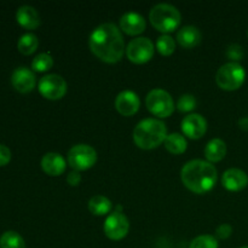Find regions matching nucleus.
<instances>
[{
  "label": "nucleus",
  "instance_id": "obj_16",
  "mask_svg": "<svg viewBox=\"0 0 248 248\" xmlns=\"http://www.w3.org/2000/svg\"><path fill=\"white\" fill-rule=\"evenodd\" d=\"M65 160L58 153H47L41 159V167L48 176H61L65 171Z\"/></svg>",
  "mask_w": 248,
  "mask_h": 248
},
{
  "label": "nucleus",
  "instance_id": "obj_29",
  "mask_svg": "<svg viewBox=\"0 0 248 248\" xmlns=\"http://www.w3.org/2000/svg\"><path fill=\"white\" fill-rule=\"evenodd\" d=\"M232 234V228L229 224H222L217 228L216 230V235H217L218 239L225 240L228 237H230V235Z\"/></svg>",
  "mask_w": 248,
  "mask_h": 248
},
{
  "label": "nucleus",
  "instance_id": "obj_8",
  "mask_svg": "<svg viewBox=\"0 0 248 248\" xmlns=\"http://www.w3.org/2000/svg\"><path fill=\"white\" fill-rule=\"evenodd\" d=\"M126 55L128 60L136 64L147 63L154 55V44L149 38H136L131 40L126 47Z\"/></svg>",
  "mask_w": 248,
  "mask_h": 248
},
{
  "label": "nucleus",
  "instance_id": "obj_19",
  "mask_svg": "<svg viewBox=\"0 0 248 248\" xmlns=\"http://www.w3.org/2000/svg\"><path fill=\"white\" fill-rule=\"evenodd\" d=\"M227 154V144L220 138H215L207 143L205 148V156L208 162H219Z\"/></svg>",
  "mask_w": 248,
  "mask_h": 248
},
{
  "label": "nucleus",
  "instance_id": "obj_15",
  "mask_svg": "<svg viewBox=\"0 0 248 248\" xmlns=\"http://www.w3.org/2000/svg\"><path fill=\"white\" fill-rule=\"evenodd\" d=\"M145 26H147V23H145L144 17L137 12H126L120 18L121 29L128 35H137V34L143 33Z\"/></svg>",
  "mask_w": 248,
  "mask_h": 248
},
{
  "label": "nucleus",
  "instance_id": "obj_6",
  "mask_svg": "<svg viewBox=\"0 0 248 248\" xmlns=\"http://www.w3.org/2000/svg\"><path fill=\"white\" fill-rule=\"evenodd\" d=\"M145 106L148 110L159 118H169L174 110V102L171 94L162 89H154L147 94Z\"/></svg>",
  "mask_w": 248,
  "mask_h": 248
},
{
  "label": "nucleus",
  "instance_id": "obj_3",
  "mask_svg": "<svg viewBox=\"0 0 248 248\" xmlns=\"http://www.w3.org/2000/svg\"><path fill=\"white\" fill-rule=\"evenodd\" d=\"M166 137V125L157 119H144L133 130V140L140 149H154L164 143Z\"/></svg>",
  "mask_w": 248,
  "mask_h": 248
},
{
  "label": "nucleus",
  "instance_id": "obj_30",
  "mask_svg": "<svg viewBox=\"0 0 248 248\" xmlns=\"http://www.w3.org/2000/svg\"><path fill=\"white\" fill-rule=\"evenodd\" d=\"M11 160V152L4 144H0V166H5Z\"/></svg>",
  "mask_w": 248,
  "mask_h": 248
},
{
  "label": "nucleus",
  "instance_id": "obj_33",
  "mask_svg": "<svg viewBox=\"0 0 248 248\" xmlns=\"http://www.w3.org/2000/svg\"><path fill=\"white\" fill-rule=\"evenodd\" d=\"M240 248H248V246H244V247H240Z\"/></svg>",
  "mask_w": 248,
  "mask_h": 248
},
{
  "label": "nucleus",
  "instance_id": "obj_13",
  "mask_svg": "<svg viewBox=\"0 0 248 248\" xmlns=\"http://www.w3.org/2000/svg\"><path fill=\"white\" fill-rule=\"evenodd\" d=\"M140 97L133 91L126 90V91L120 92L118 94V97L115 98L116 110L124 116H131L133 114H136L138 111V109H140Z\"/></svg>",
  "mask_w": 248,
  "mask_h": 248
},
{
  "label": "nucleus",
  "instance_id": "obj_27",
  "mask_svg": "<svg viewBox=\"0 0 248 248\" xmlns=\"http://www.w3.org/2000/svg\"><path fill=\"white\" fill-rule=\"evenodd\" d=\"M177 108L181 111H191L196 108V99L193 94H183L179 97Z\"/></svg>",
  "mask_w": 248,
  "mask_h": 248
},
{
  "label": "nucleus",
  "instance_id": "obj_26",
  "mask_svg": "<svg viewBox=\"0 0 248 248\" xmlns=\"http://www.w3.org/2000/svg\"><path fill=\"white\" fill-rule=\"evenodd\" d=\"M218 240L212 235H200L189 245V248H218Z\"/></svg>",
  "mask_w": 248,
  "mask_h": 248
},
{
  "label": "nucleus",
  "instance_id": "obj_28",
  "mask_svg": "<svg viewBox=\"0 0 248 248\" xmlns=\"http://www.w3.org/2000/svg\"><path fill=\"white\" fill-rule=\"evenodd\" d=\"M227 56L228 58L234 61H240L244 56V51H242V47L240 45H236V44H232L228 47L227 50Z\"/></svg>",
  "mask_w": 248,
  "mask_h": 248
},
{
  "label": "nucleus",
  "instance_id": "obj_31",
  "mask_svg": "<svg viewBox=\"0 0 248 248\" xmlns=\"http://www.w3.org/2000/svg\"><path fill=\"white\" fill-rule=\"evenodd\" d=\"M67 182L72 186H79L80 182H81V174L79 173V171H72L70 173H68Z\"/></svg>",
  "mask_w": 248,
  "mask_h": 248
},
{
  "label": "nucleus",
  "instance_id": "obj_14",
  "mask_svg": "<svg viewBox=\"0 0 248 248\" xmlns=\"http://www.w3.org/2000/svg\"><path fill=\"white\" fill-rule=\"evenodd\" d=\"M222 184L227 190L240 191L248 186V176L240 169H229L223 173Z\"/></svg>",
  "mask_w": 248,
  "mask_h": 248
},
{
  "label": "nucleus",
  "instance_id": "obj_21",
  "mask_svg": "<svg viewBox=\"0 0 248 248\" xmlns=\"http://www.w3.org/2000/svg\"><path fill=\"white\" fill-rule=\"evenodd\" d=\"M164 143L165 148H166L171 154L174 155L183 154L186 150V147H188L186 137H184L183 135H181V133H171V135H167Z\"/></svg>",
  "mask_w": 248,
  "mask_h": 248
},
{
  "label": "nucleus",
  "instance_id": "obj_12",
  "mask_svg": "<svg viewBox=\"0 0 248 248\" xmlns=\"http://www.w3.org/2000/svg\"><path fill=\"white\" fill-rule=\"evenodd\" d=\"M11 84L21 93H28L35 87V75L27 67H18L12 73Z\"/></svg>",
  "mask_w": 248,
  "mask_h": 248
},
{
  "label": "nucleus",
  "instance_id": "obj_4",
  "mask_svg": "<svg viewBox=\"0 0 248 248\" xmlns=\"http://www.w3.org/2000/svg\"><path fill=\"white\" fill-rule=\"evenodd\" d=\"M150 22L153 27L162 33H171L176 31L182 21L181 12L176 6L170 4H157L150 10Z\"/></svg>",
  "mask_w": 248,
  "mask_h": 248
},
{
  "label": "nucleus",
  "instance_id": "obj_17",
  "mask_svg": "<svg viewBox=\"0 0 248 248\" xmlns=\"http://www.w3.org/2000/svg\"><path fill=\"white\" fill-rule=\"evenodd\" d=\"M16 19L26 29L38 28L41 22L39 12L29 5H23V6L18 7L16 12Z\"/></svg>",
  "mask_w": 248,
  "mask_h": 248
},
{
  "label": "nucleus",
  "instance_id": "obj_9",
  "mask_svg": "<svg viewBox=\"0 0 248 248\" xmlns=\"http://www.w3.org/2000/svg\"><path fill=\"white\" fill-rule=\"evenodd\" d=\"M39 92L43 94L45 98L61 99L67 93L68 85L67 81L58 74H47L39 80Z\"/></svg>",
  "mask_w": 248,
  "mask_h": 248
},
{
  "label": "nucleus",
  "instance_id": "obj_18",
  "mask_svg": "<svg viewBox=\"0 0 248 248\" xmlns=\"http://www.w3.org/2000/svg\"><path fill=\"white\" fill-rule=\"evenodd\" d=\"M177 41L183 47L193 48L200 44L201 33L196 27L184 26L177 33Z\"/></svg>",
  "mask_w": 248,
  "mask_h": 248
},
{
  "label": "nucleus",
  "instance_id": "obj_11",
  "mask_svg": "<svg viewBox=\"0 0 248 248\" xmlns=\"http://www.w3.org/2000/svg\"><path fill=\"white\" fill-rule=\"evenodd\" d=\"M182 131L191 140H199L207 131V121L200 114H189L182 120Z\"/></svg>",
  "mask_w": 248,
  "mask_h": 248
},
{
  "label": "nucleus",
  "instance_id": "obj_10",
  "mask_svg": "<svg viewBox=\"0 0 248 248\" xmlns=\"http://www.w3.org/2000/svg\"><path fill=\"white\" fill-rule=\"evenodd\" d=\"M103 229L108 239L119 241V240H123L128 234L130 222H128L127 217L125 215L118 212V211H114L113 213H110L107 217Z\"/></svg>",
  "mask_w": 248,
  "mask_h": 248
},
{
  "label": "nucleus",
  "instance_id": "obj_32",
  "mask_svg": "<svg viewBox=\"0 0 248 248\" xmlns=\"http://www.w3.org/2000/svg\"><path fill=\"white\" fill-rule=\"evenodd\" d=\"M240 127L242 128V130H248V118H242L241 120H240Z\"/></svg>",
  "mask_w": 248,
  "mask_h": 248
},
{
  "label": "nucleus",
  "instance_id": "obj_23",
  "mask_svg": "<svg viewBox=\"0 0 248 248\" xmlns=\"http://www.w3.org/2000/svg\"><path fill=\"white\" fill-rule=\"evenodd\" d=\"M0 248H26V242L18 232L9 230L0 236Z\"/></svg>",
  "mask_w": 248,
  "mask_h": 248
},
{
  "label": "nucleus",
  "instance_id": "obj_24",
  "mask_svg": "<svg viewBox=\"0 0 248 248\" xmlns=\"http://www.w3.org/2000/svg\"><path fill=\"white\" fill-rule=\"evenodd\" d=\"M53 65V58L50 53H39L31 62V68L35 72H47Z\"/></svg>",
  "mask_w": 248,
  "mask_h": 248
},
{
  "label": "nucleus",
  "instance_id": "obj_7",
  "mask_svg": "<svg viewBox=\"0 0 248 248\" xmlns=\"http://www.w3.org/2000/svg\"><path fill=\"white\" fill-rule=\"evenodd\" d=\"M67 160L74 171H85L96 164L97 152L89 144H77L70 148Z\"/></svg>",
  "mask_w": 248,
  "mask_h": 248
},
{
  "label": "nucleus",
  "instance_id": "obj_25",
  "mask_svg": "<svg viewBox=\"0 0 248 248\" xmlns=\"http://www.w3.org/2000/svg\"><path fill=\"white\" fill-rule=\"evenodd\" d=\"M156 48L162 56H170L176 50V41L172 36L164 34L156 40Z\"/></svg>",
  "mask_w": 248,
  "mask_h": 248
},
{
  "label": "nucleus",
  "instance_id": "obj_20",
  "mask_svg": "<svg viewBox=\"0 0 248 248\" xmlns=\"http://www.w3.org/2000/svg\"><path fill=\"white\" fill-rule=\"evenodd\" d=\"M113 208V203L103 195L92 196L89 201V210L94 216H106Z\"/></svg>",
  "mask_w": 248,
  "mask_h": 248
},
{
  "label": "nucleus",
  "instance_id": "obj_22",
  "mask_svg": "<svg viewBox=\"0 0 248 248\" xmlns=\"http://www.w3.org/2000/svg\"><path fill=\"white\" fill-rule=\"evenodd\" d=\"M39 40L38 36L33 33H26L18 39V43H17V47L18 51L23 55H31L33 52H35V50L38 48Z\"/></svg>",
  "mask_w": 248,
  "mask_h": 248
},
{
  "label": "nucleus",
  "instance_id": "obj_1",
  "mask_svg": "<svg viewBox=\"0 0 248 248\" xmlns=\"http://www.w3.org/2000/svg\"><path fill=\"white\" fill-rule=\"evenodd\" d=\"M89 45L93 55L106 63L119 62L125 52L123 34L114 23H103L94 28Z\"/></svg>",
  "mask_w": 248,
  "mask_h": 248
},
{
  "label": "nucleus",
  "instance_id": "obj_2",
  "mask_svg": "<svg viewBox=\"0 0 248 248\" xmlns=\"http://www.w3.org/2000/svg\"><path fill=\"white\" fill-rule=\"evenodd\" d=\"M181 179L190 191L205 194L215 188L218 181V173L211 162L196 159L186 162L182 167Z\"/></svg>",
  "mask_w": 248,
  "mask_h": 248
},
{
  "label": "nucleus",
  "instance_id": "obj_5",
  "mask_svg": "<svg viewBox=\"0 0 248 248\" xmlns=\"http://www.w3.org/2000/svg\"><path fill=\"white\" fill-rule=\"evenodd\" d=\"M246 79V72L244 67L237 62H229L222 65L216 75L217 85L227 91H234L240 89Z\"/></svg>",
  "mask_w": 248,
  "mask_h": 248
}]
</instances>
